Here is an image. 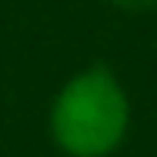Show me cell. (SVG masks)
Segmentation results:
<instances>
[{
    "mask_svg": "<svg viewBox=\"0 0 157 157\" xmlns=\"http://www.w3.org/2000/svg\"><path fill=\"white\" fill-rule=\"evenodd\" d=\"M110 3L121 7V10H130V13H144V10L157 7V0H110Z\"/></svg>",
    "mask_w": 157,
    "mask_h": 157,
    "instance_id": "cell-2",
    "label": "cell"
},
{
    "mask_svg": "<svg viewBox=\"0 0 157 157\" xmlns=\"http://www.w3.org/2000/svg\"><path fill=\"white\" fill-rule=\"evenodd\" d=\"M127 130V97L107 67H90L67 80L54 110L50 134L70 157H104L110 154Z\"/></svg>",
    "mask_w": 157,
    "mask_h": 157,
    "instance_id": "cell-1",
    "label": "cell"
}]
</instances>
